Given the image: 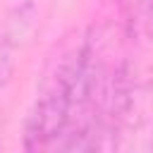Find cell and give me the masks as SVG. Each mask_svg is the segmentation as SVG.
I'll use <instances>...</instances> for the list:
<instances>
[{
    "label": "cell",
    "instance_id": "1",
    "mask_svg": "<svg viewBox=\"0 0 153 153\" xmlns=\"http://www.w3.org/2000/svg\"><path fill=\"white\" fill-rule=\"evenodd\" d=\"M110 76L91 38L65 53L48 72L26 115L24 153H55L81 112L108 88Z\"/></svg>",
    "mask_w": 153,
    "mask_h": 153
},
{
    "label": "cell",
    "instance_id": "2",
    "mask_svg": "<svg viewBox=\"0 0 153 153\" xmlns=\"http://www.w3.org/2000/svg\"><path fill=\"white\" fill-rule=\"evenodd\" d=\"M108 131L115 153H153V88L131 81L124 69L112 81Z\"/></svg>",
    "mask_w": 153,
    "mask_h": 153
},
{
    "label": "cell",
    "instance_id": "3",
    "mask_svg": "<svg viewBox=\"0 0 153 153\" xmlns=\"http://www.w3.org/2000/svg\"><path fill=\"white\" fill-rule=\"evenodd\" d=\"M33 26H36V10L31 2L17 5L0 22V91L10 84L17 67V55L33 33Z\"/></svg>",
    "mask_w": 153,
    "mask_h": 153
}]
</instances>
